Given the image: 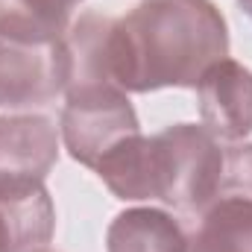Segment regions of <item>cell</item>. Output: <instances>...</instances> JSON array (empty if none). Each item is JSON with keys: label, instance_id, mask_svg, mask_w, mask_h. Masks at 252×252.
Listing matches in <instances>:
<instances>
[{"label": "cell", "instance_id": "cell-10", "mask_svg": "<svg viewBox=\"0 0 252 252\" xmlns=\"http://www.w3.org/2000/svg\"><path fill=\"white\" fill-rule=\"evenodd\" d=\"M188 232L182 223L150 205H135L121 211L106 232V252H185Z\"/></svg>", "mask_w": 252, "mask_h": 252}, {"label": "cell", "instance_id": "cell-15", "mask_svg": "<svg viewBox=\"0 0 252 252\" xmlns=\"http://www.w3.org/2000/svg\"><path fill=\"white\" fill-rule=\"evenodd\" d=\"M35 252H50V250H47V247H44V250H35Z\"/></svg>", "mask_w": 252, "mask_h": 252}, {"label": "cell", "instance_id": "cell-3", "mask_svg": "<svg viewBox=\"0 0 252 252\" xmlns=\"http://www.w3.org/2000/svg\"><path fill=\"white\" fill-rule=\"evenodd\" d=\"M59 135L67 156L94 170L115 147L141 135V124L124 88L85 85L64 91Z\"/></svg>", "mask_w": 252, "mask_h": 252}, {"label": "cell", "instance_id": "cell-13", "mask_svg": "<svg viewBox=\"0 0 252 252\" xmlns=\"http://www.w3.org/2000/svg\"><path fill=\"white\" fill-rule=\"evenodd\" d=\"M220 199H252V144L250 141H223V173Z\"/></svg>", "mask_w": 252, "mask_h": 252}, {"label": "cell", "instance_id": "cell-5", "mask_svg": "<svg viewBox=\"0 0 252 252\" xmlns=\"http://www.w3.org/2000/svg\"><path fill=\"white\" fill-rule=\"evenodd\" d=\"M59 126L44 115L18 112L0 118V188L44 182L59 161Z\"/></svg>", "mask_w": 252, "mask_h": 252}, {"label": "cell", "instance_id": "cell-1", "mask_svg": "<svg viewBox=\"0 0 252 252\" xmlns=\"http://www.w3.org/2000/svg\"><path fill=\"white\" fill-rule=\"evenodd\" d=\"M229 56V27L211 0H141L112 30V79L126 94L196 88Z\"/></svg>", "mask_w": 252, "mask_h": 252}, {"label": "cell", "instance_id": "cell-2", "mask_svg": "<svg viewBox=\"0 0 252 252\" xmlns=\"http://www.w3.org/2000/svg\"><path fill=\"white\" fill-rule=\"evenodd\" d=\"M161 150V199L164 205L199 214L217 202L223 173V141L199 124H173L156 135Z\"/></svg>", "mask_w": 252, "mask_h": 252}, {"label": "cell", "instance_id": "cell-11", "mask_svg": "<svg viewBox=\"0 0 252 252\" xmlns=\"http://www.w3.org/2000/svg\"><path fill=\"white\" fill-rule=\"evenodd\" d=\"M82 0H0V35L50 44L64 38Z\"/></svg>", "mask_w": 252, "mask_h": 252}, {"label": "cell", "instance_id": "cell-8", "mask_svg": "<svg viewBox=\"0 0 252 252\" xmlns=\"http://www.w3.org/2000/svg\"><path fill=\"white\" fill-rule=\"evenodd\" d=\"M94 173L124 202L161 199V153L156 135H135L124 141L94 167Z\"/></svg>", "mask_w": 252, "mask_h": 252}, {"label": "cell", "instance_id": "cell-6", "mask_svg": "<svg viewBox=\"0 0 252 252\" xmlns=\"http://www.w3.org/2000/svg\"><path fill=\"white\" fill-rule=\"evenodd\" d=\"M202 126L217 141H247L252 132V70L235 59H220L196 82Z\"/></svg>", "mask_w": 252, "mask_h": 252}, {"label": "cell", "instance_id": "cell-14", "mask_svg": "<svg viewBox=\"0 0 252 252\" xmlns=\"http://www.w3.org/2000/svg\"><path fill=\"white\" fill-rule=\"evenodd\" d=\"M238 6H241V9H244V12L252 18V0H238Z\"/></svg>", "mask_w": 252, "mask_h": 252}, {"label": "cell", "instance_id": "cell-7", "mask_svg": "<svg viewBox=\"0 0 252 252\" xmlns=\"http://www.w3.org/2000/svg\"><path fill=\"white\" fill-rule=\"evenodd\" d=\"M53 232L56 208L44 182L0 188V252L44 250Z\"/></svg>", "mask_w": 252, "mask_h": 252}, {"label": "cell", "instance_id": "cell-12", "mask_svg": "<svg viewBox=\"0 0 252 252\" xmlns=\"http://www.w3.org/2000/svg\"><path fill=\"white\" fill-rule=\"evenodd\" d=\"M185 252H252V199H220L193 214Z\"/></svg>", "mask_w": 252, "mask_h": 252}, {"label": "cell", "instance_id": "cell-4", "mask_svg": "<svg viewBox=\"0 0 252 252\" xmlns=\"http://www.w3.org/2000/svg\"><path fill=\"white\" fill-rule=\"evenodd\" d=\"M64 41L27 44L0 35V109L30 112L67 91Z\"/></svg>", "mask_w": 252, "mask_h": 252}, {"label": "cell", "instance_id": "cell-9", "mask_svg": "<svg viewBox=\"0 0 252 252\" xmlns=\"http://www.w3.org/2000/svg\"><path fill=\"white\" fill-rule=\"evenodd\" d=\"M112 30L115 18L103 12H82L64 32L67 91L85 85H115L112 79ZM121 88V85H118Z\"/></svg>", "mask_w": 252, "mask_h": 252}]
</instances>
